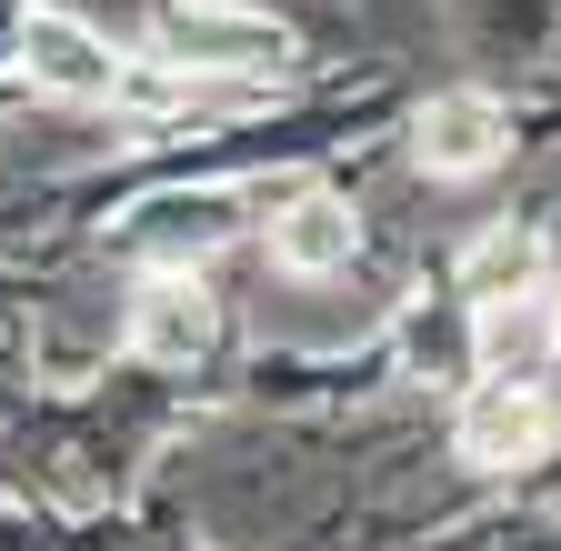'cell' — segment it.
<instances>
[{
    "instance_id": "6da1fadb",
    "label": "cell",
    "mask_w": 561,
    "mask_h": 551,
    "mask_svg": "<svg viewBox=\"0 0 561 551\" xmlns=\"http://www.w3.org/2000/svg\"><path fill=\"white\" fill-rule=\"evenodd\" d=\"M280 31L271 11H241V0H171L161 11V60L171 71H280Z\"/></svg>"
},
{
    "instance_id": "7a4b0ae2",
    "label": "cell",
    "mask_w": 561,
    "mask_h": 551,
    "mask_svg": "<svg viewBox=\"0 0 561 551\" xmlns=\"http://www.w3.org/2000/svg\"><path fill=\"white\" fill-rule=\"evenodd\" d=\"M11 60H21V81L50 91V101H111L121 91V50L91 21H70V11H21Z\"/></svg>"
},
{
    "instance_id": "3957f363",
    "label": "cell",
    "mask_w": 561,
    "mask_h": 551,
    "mask_svg": "<svg viewBox=\"0 0 561 551\" xmlns=\"http://www.w3.org/2000/svg\"><path fill=\"white\" fill-rule=\"evenodd\" d=\"M502 151H512V111L491 91H442L411 120V161L432 181H481V171H502Z\"/></svg>"
},
{
    "instance_id": "277c9868",
    "label": "cell",
    "mask_w": 561,
    "mask_h": 551,
    "mask_svg": "<svg viewBox=\"0 0 561 551\" xmlns=\"http://www.w3.org/2000/svg\"><path fill=\"white\" fill-rule=\"evenodd\" d=\"M461 451H471V471H522L531 451H551V391L522 371H491L461 411Z\"/></svg>"
},
{
    "instance_id": "5b68a950",
    "label": "cell",
    "mask_w": 561,
    "mask_h": 551,
    "mask_svg": "<svg viewBox=\"0 0 561 551\" xmlns=\"http://www.w3.org/2000/svg\"><path fill=\"white\" fill-rule=\"evenodd\" d=\"M210 331H221V311H210V291L191 282V271H151L130 301V352L161 361V371H191L210 352Z\"/></svg>"
},
{
    "instance_id": "8992f818",
    "label": "cell",
    "mask_w": 561,
    "mask_h": 551,
    "mask_svg": "<svg viewBox=\"0 0 561 551\" xmlns=\"http://www.w3.org/2000/svg\"><path fill=\"white\" fill-rule=\"evenodd\" d=\"M351 251H362V221L331 191H301L291 211H271V261L291 282H331V271H351Z\"/></svg>"
},
{
    "instance_id": "52a82bcc",
    "label": "cell",
    "mask_w": 561,
    "mask_h": 551,
    "mask_svg": "<svg viewBox=\"0 0 561 551\" xmlns=\"http://www.w3.org/2000/svg\"><path fill=\"white\" fill-rule=\"evenodd\" d=\"M551 331H561V321H551Z\"/></svg>"
}]
</instances>
